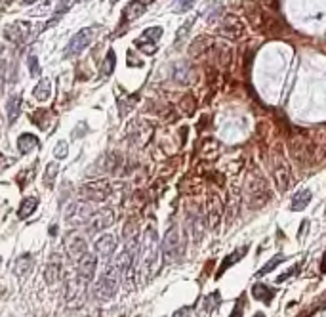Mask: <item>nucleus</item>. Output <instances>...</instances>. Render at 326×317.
I'll use <instances>...</instances> for the list:
<instances>
[{
    "label": "nucleus",
    "instance_id": "1",
    "mask_svg": "<svg viewBox=\"0 0 326 317\" xmlns=\"http://www.w3.org/2000/svg\"><path fill=\"white\" fill-rule=\"evenodd\" d=\"M159 256H161V249L157 245V231L153 230V228H147L142 241L143 272L147 275H151L159 268Z\"/></svg>",
    "mask_w": 326,
    "mask_h": 317
},
{
    "label": "nucleus",
    "instance_id": "2",
    "mask_svg": "<svg viewBox=\"0 0 326 317\" xmlns=\"http://www.w3.org/2000/svg\"><path fill=\"white\" fill-rule=\"evenodd\" d=\"M119 281H120V272L115 264H109L105 266V272L101 274L98 281V287H96V295L101 298V300H107L111 296L117 293L119 289Z\"/></svg>",
    "mask_w": 326,
    "mask_h": 317
},
{
    "label": "nucleus",
    "instance_id": "3",
    "mask_svg": "<svg viewBox=\"0 0 326 317\" xmlns=\"http://www.w3.org/2000/svg\"><path fill=\"white\" fill-rule=\"evenodd\" d=\"M92 40H94V31H92L90 27L80 29V31L69 40L65 52H63V57H75V55L82 54L88 46L92 44Z\"/></svg>",
    "mask_w": 326,
    "mask_h": 317
},
{
    "label": "nucleus",
    "instance_id": "4",
    "mask_svg": "<svg viewBox=\"0 0 326 317\" xmlns=\"http://www.w3.org/2000/svg\"><path fill=\"white\" fill-rule=\"evenodd\" d=\"M163 27H149V29H145L142 33V36L136 40V48L138 50H142L143 54L147 55H153L155 52H157V42H159V38L163 36Z\"/></svg>",
    "mask_w": 326,
    "mask_h": 317
},
{
    "label": "nucleus",
    "instance_id": "5",
    "mask_svg": "<svg viewBox=\"0 0 326 317\" xmlns=\"http://www.w3.org/2000/svg\"><path fill=\"white\" fill-rule=\"evenodd\" d=\"M111 193V187H109L107 182L103 180H98V182H88L86 186L80 187V197L86 199V201H92V203H101L105 201Z\"/></svg>",
    "mask_w": 326,
    "mask_h": 317
},
{
    "label": "nucleus",
    "instance_id": "6",
    "mask_svg": "<svg viewBox=\"0 0 326 317\" xmlns=\"http://www.w3.org/2000/svg\"><path fill=\"white\" fill-rule=\"evenodd\" d=\"M161 251L168 260H175L181 254V239H179V230L175 226H172L170 230L166 231L163 245H161Z\"/></svg>",
    "mask_w": 326,
    "mask_h": 317
},
{
    "label": "nucleus",
    "instance_id": "7",
    "mask_svg": "<svg viewBox=\"0 0 326 317\" xmlns=\"http://www.w3.org/2000/svg\"><path fill=\"white\" fill-rule=\"evenodd\" d=\"M113 222H115V212L111 210V208H101L98 212H94L90 220H88V233H92V235H96L99 231L107 230L113 226Z\"/></svg>",
    "mask_w": 326,
    "mask_h": 317
},
{
    "label": "nucleus",
    "instance_id": "8",
    "mask_svg": "<svg viewBox=\"0 0 326 317\" xmlns=\"http://www.w3.org/2000/svg\"><path fill=\"white\" fill-rule=\"evenodd\" d=\"M65 252H67L69 258H73V260L78 262V260H80V258L88 252L86 239H84L80 233L71 231V233L65 237Z\"/></svg>",
    "mask_w": 326,
    "mask_h": 317
},
{
    "label": "nucleus",
    "instance_id": "9",
    "mask_svg": "<svg viewBox=\"0 0 326 317\" xmlns=\"http://www.w3.org/2000/svg\"><path fill=\"white\" fill-rule=\"evenodd\" d=\"M153 126L149 122H145V120H138V122H134V124L128 126V138L134 142V145H140V147H143L145 143L149 142Z\"/></svg>",
    "mask_w": 326,
    "mask_h": 317
},
{
    "label": "nucleus",
    "instance_id": "10",
    "mask_svg": "<svg viewBox=\"0 0 326 317\" xmlns=\"http://www.w3.org/2000/svg\"><path fill=\"white\" fill-rule=\"evenodd\" d=\"M96 270H98V258L94 254L86 252L78 262H76V277H80L82 281H92V277L96 275Z\"/></svg>",
    "mask_w": 326,
    "mask_h": 317
},
{
    "label": "nucleus",
    "instance_id": "11",
    "mask_svg": "<svg viewBox=\"0 0 326 317\" xmlns=\"http://www.w3.org/2000/svg\"><path fill=\"white\" fill-rule=\"evenodd\" d=\"M29 33H31V23L27 21H15L4 29V36L13 44L25 42V38L29 36Z\"/></svg>",
    "mask_w": 326,
    "mask_h": 317
},
{
    "label": "nucleus",
    "instance_id": "12",
    "mask_svg": "<svg viewBox=\"0 0 326 317\" xmlns=\"http://www.w3.org/2000/svg\"><path fill=\"white\" fill-rule=\"evenodd\" d=\"M90 216H92V212H90L88 203H75L73 207L69 208L67 220H69V224H86Z\"/></svg>",
    "mask_w": 326,
    "mask_h": 317
},
{
    "label": "nucleus",
    "instance_id": "13",
    "mask_svg": "<svg viewBox=\"0 0 326 317\" xmlns=\"http://www.w3.org/2000/svg\"><path fill=\"white\" fill-rule=\"evenodd\" d=\"M115 251H117V239H115V235H103L96 243V252H98L101 258H105V260H109L115 254Z\"/></svg>",
    "mask_w": 326,
    "mask_h": 317
},
{
    "label": "nucleus",
    "instance_id": "14",
    "mask_svg": "<svg viewBox=\"0 0 326 317\" xmlns=\"http://www.w3.org/2000/svg\"><path fill=\"white\" fill-rule=\"evenodd\" d=\"M59 277H61V260L57 254H52L46 264V270H44V279H46V283L54 285L55 281H59Z\"/></svg>",
    "mask_w": 326,
    "mask_h": 317
},
{
    "label": "nucleus",
    "instance_id": "15",
    "mask_svg": "<svg viewBox=\"0 0 326 317\" xmlns=\"http://www.w3.org/2000/svg\"><path fill=\"white\" fill-rule=\"evenodd\" d=\"M221 34H225V36L233 38V40L242 34V25H240V21L235 15H227L223 19V23H221Z\"/></svg>",
    "mask_w": 326,
    "mask_h": 317
},
{
    "label": "nucleus",
    "instance_id": "16",
    "mask_svg": "<svg viewBox=\"0 0 326 317\" xmlns=\"http://www.w3.org/2000/svg\"><path fill=\"white\" fill-rule=\"evenodd\" d=\"M38 147H40V142H38V138L34 134H21L17 138V149H19V153L29 155L33 153V151H36Z\"/></svg>",
    "mask_w": 326,
    "mask_h": 317
},
{
    "label": "nucleus",
    "instance_id": "17",
    "mask_svg": "<svg viewBox=\"0 0 326 317\" xmlns=\"http://www.w3.org/2000/svg\"><path fill=\"white\" fill-rule=\"evenodd\" d=\"M143 13H145V4H142L140 0H134V2H130V4L124 8V11H122V21H124V25L136 21L138 17H142Z\"/></svg>",
    "mask_w": 326,
    "mask_h": 317
},
{
    "label": "nucleus",
    "instance_id": "18",
    "mask_svg": "<svg viewBox=\"0 0 326 317\" xmlns=\"http://www.w3.org/2000/svg\"><path fill=\"white\" fill-rule=\"evenodd\" d=\"M33 266H34L33 256L25 254V256L17 258V260L13 262V274L19 275V277H25L27 274H31V272H33Z\"/></svg>",
    "mask_w": 326,
    "mask_h": 317
},
{
    "label": "nucleus",
    "instance_id": "19",
    "mask_svg": "<svg viewBox=\"0 0 326 317\" xmlns=\"http://www.w3.org/2000/svg\"><path fill=\"white\" fill-rule=\"evenodd\" d=\"M246 252H248V249H246V247H240V249H237L235 252H231L227 258L223 260V264L219 266V270H217V277H221V275L225 274V272H227V270L231 268V266H233V264L240 262V260H242V256H244Z\"/></svg>",
    "mask_w": 326,
    "mask_h": 317
},
{
    "label": "nucleus",
    "instance_id": "20",
    "mask_svg": "<svg viewBox=\"0 0 326 317\" xmlns=\"http://www.w3.org/2000/svg\"><path fill=\"white\" fill-rule=\"evenodd\" d=\"M252 296H254L256 300H260V302L269 304L273 298H275V291H273L271 287H267V285L256 283L252 287Z\"/></svg>",
    "mask_w": 326,
    "mask_h": 317
},
{
    "label": "nucleus",
    "instance_id": "21",
    "mask_svg": "<svg viewBox=\"0 0 326 317\" xmlns=\"http://www.w3.org/2000/svg\"><path fill=\"white\" fill-rule=\"evenodd\" d=\"M311 197H313V193L309 191V189H304V191H300V193H296L292 199V205H290V208H292L294 212H300V210H304L309 203H311Z\"/></svg>",
    "mask_w": 326,
    "mask_h": 317
},
{
    "label": "nucleus",
    "instance_id": "22",
    "mask_svg": "<svg viewBox=\"0 0 326 317\" xmlns=\"http://www.w3.org/2000/svg\"><path fill=\"white\" fill-rule=\"evenodd\" d=\"M275 180H277L279 191H283L284 193V191L290 187V170H288V166L281 164V166L275 170Z\"/></svg>",
    "mask_w": 326,
    "mask_h": 317
},
{
    "label": "nucleus",
    "instance_id": "23",
    "mask_svg": "<svg viewBox=\"0 0 326 317\" xmlns=\"http://www.w3.org/2000/svg\"><path fill=\"white\" fill-rule=\"evenodd\" d=\"M36 207H38V199H36V197H25L21 201L19 208H17V216H19L21 220L29 218L34 210H36Z\"/></svg>",
    "mask_w": 326,
    "mask_h": 317
},
{
    "label": "nucleus",
    "instance_id": "24",
    "mask_svg": "<svg viewBox=\"0 0 326 317\" xmlns=\"http://www.w3.org/2000/svg\"><path fill=\"white\" fill-rule=\"evenodd\" d=\"M210 44H212V40H210L208 36H196L195 40L191 42L189 54L193 55V57H196V55H202L208 50V48H210Z\"/></svg>",
    "mask_w": 326,
    "mask_h": 317
},
{
    "label": "nucleus",
    "instance_id": "25",
    "mask_svg": "<svg viewBox=\"0 0 326 317\" xmlns=\"http://www.w3.org/2000/svg\"><path fill=\"white\" fill-rule=\"evenodd\" d=\"M174 78L181 84H189L193 80V71L187 63H177L174 69Z\"/></svg>",
    "mask_w": 326,
    "mask_h": 317
},
{
    "label": "nucleus",
    "instance_id": "26",
    "mask_svg": "<svg viewBox=\"0 0 326 317\" xmlns=\"http://www.w3.org/2000/svg\"><path fill=\"white\" fill-rule=\"evenodd\" d=\"M33 94L38 101H46V99H50V96H52V84H50V80H48V78H42V80L34 86Z\"/></svg>",
    "mask_w": 326,
    "mask_h": 317
},
{
    "label": "nucleus",
    "instance_id": "27",
    "mask_svg": "<svg viewBox=\"0 0 326 317\" xmlns=\"http://www.w3.org/2000/svg\"><path fill=\"white\" fill-rule=\"evenodd\" d=\"M19 111H21V96H11L8 99V122L10 124H13L17 120Z\"/></svg>",
    "mask_w": 326,
    "mask_h": 317
},
{
    "label": "nucleus",
    "instance_id": "28",
    "mask_svg": "<svg viewBox=\"0 0 326 317\" xmlns=\"http://www.w3.org/2000/svg\"><path fill=\"white\" fill-rule=\"evenodd\" d=\"M281 262H284V254H277V256H273L271 260L265 264V266H263V268H261V270L256 275H258V277H263V275L271 274L273 270H275V268H277V266H279Z\"/></svg>",
    "mask_w": 326,
    "mask_h": 317
},
{
    "label": "nucleus",
    "instance_id": "29",
    "mask_svg": "<svg viewBox=\"0 0 326 317\" xmlns=\"http://www.w3.org/2000/svg\"><path fill=\"white\" fill-rule=\"evenodd\" d=\"M57 172H59V166H57V163H50L48 166H46V172H44V184H46L48 187H54Z\"/></svg>",
    "mask_w": 326,
    "mask_h": 317
},
{
    "label": "nucleus",
    "instance_id": "30",
    "mask_svg": "<svg viewBox=\"0 0 326 317\" xmlns=\"http://www.w3.org/2000/svg\"><path fill=\"white\" fill-rule=\"evenodd\" d=\"M31 122H34L40 130H46L48 128V113H46V109L34 111L33 115H31Z\"/></svg>",
    "mask_w": 326,
    "mask_h": 317
},
{
    "label": "nucleus",
    "instance_id": "31",
    "mask_svg": "<svg viewBox=\"0 0 326 317\" xmlns=\"http://www.w3.org/2000/svg\"><path fill=\"white\" fill-rule=\"evenodd\" d=\"M113 69H115V52L109 50V54L105 55V61H103V65H101V75H103V77H109V75L113 73Z\"/></svg>",
    "mask_w": 326,
    "mask_h": 317
},
{
    "label": "nucleus",
    "instance_id": "32",
    "mask_svg": "<svg viewBox=\"0 0 326 317\" xmlns=\"http://www.w3.org/2000/svg\"><path fill=\"white\" fill-rule=\"evenodd\" d=\"M54 4H55V0H44V2H40L36 8L31 10V15H44V13H50L52 8H54Z\"/></svg>",
    "mask_w": 326,
    "mask_h": 317
},
{
    "label": "nucleus",
    "instance_id": "33",
    "mask_svg": "<svg viewBox=\"0 0 326 317\" xmlns=\"http://www.w3.org/2000/svg\"><path fill=\"white\" fill-rule=\"evenodd\" d=\"M210 226L214 228L217 224V218H219V214H221V208H219V203H217V199H212L210 201Z\"/></svg>",
    "mask_w": 326,
    "mask_h": 317
},
{
    "label": "nucleus",
    "instance_id": "34",
    "mask_svg": "<svg viewBox=\"0 0 326 317\" xmlns=\"http://www.w3.org/2000/svg\"><path fill=\"white\" fill-rule=\"evenodd\" d=\"M34 178V166L33 168H25L23 172H19V176H17V182H19V187H25L31 180Z\"/></svg>",
    "mask_w": 326,
    "mask_h": 317
},
{
    "label": "nucleus",
    "instance_id": "35",
    "mask_svg": "<svg viewBox=\"0 0 326 317\" xmlns=\"http://www.w3.org/2000/svg\"><path fill=\"white\" fill-rule=\"evenodd\" d=\"M193 4H195V0H175V2H174V11H177V13L189 11L191 8H193Z\"/></svg>",
    "mask_w": 326,
    "mask_h": 317
},
{
    "label": "nucleus",
    "instance_id": "36",
    "mask_svg": "<svg viewBox=\"0 0 326 317\" xmlns=\"http://www.w3.org/2000/svg\"><path fill=\"white\" fill-rule=\"evenodd\" d=\"M217 302H219V293H212V295L206 296V300H204V310H206V312H212V310L217 306Z\"/></svg>",
    "mask_w": 326,
    "mask_h": 317
},
{
    "label": "nucleus",
    "instance_id": "37",
    "mask_svg": "<svg viewBox=\"0 0 326 317\" xmlns=\"http://www.w3.org/2000/svg\"><path fill=\"white\" fill-rule=\"evenodd\" d=\"M181 109L187 113V115H193L195 113V99L191 96H185L183 101H181Z\"/></svg>",
    "mask_w": 326,
    "mask_h": 317
},
{
    "label": "nucleus",
    "instance_id": "38",
    "mask_svg": "<svg viewBox=\"0 0 326 317\" xmlns=\"http://www.w3.org/2000/svg\"><path fill=\"white\" fill-rule=\"evenodd\" d=\"M29 71L33 77H38L40 75V65H38V57L36 55H31L29 57Z\"/></svg>",
    "mask_w": 326,
    "mask_h": 317
},
{
    "label": "nucleus",
    "instance_id": "39",
    "mask_svg": "<svg viewBox=\"0 0 326 317\" xmlns=\"http://www.w3.org/2000/svg\"><path fill=\"white\" fill-rule=\"evenodd\" d=\"M55 157L57 159H65L67 157V142H59L55 145Z\"/></svg>",
    "mask_w": 326,
    "mask_h": 317
},
{
    "label": "nucleus",
    "instance_id": "40",
    "mask_svg": "<svg viewBox=\"0 0 326 317\" xmlns=\"http://www.w3.org/2000/svg\"><path fill=\"white\" fill-rule=\"evenodd\" d=\"M191 25H193V19H189V21H185V25H181V29H179V33H177V36H175V40L179 42L181 38H183L185 34H187V31L191 29Z\"/></svg>",
    "mask_w": 326,
    "mask_h": 317
},
{
    "label": "nucleus",
    "instance_id": "41",
    "mask_svg": "<svg viewBox=\"0 0 326 317\" xmlns=\"http://www.w3.org/2000/svg\"><path fill=\"white\" fill-rule=\"evenodd\" d=\"M296 272H300V266H294L290 272H286L284 275H279V277H277V283H283V281H286V279H288V277H292Z\"/></svg>",
    "mask_w": 326,
    "mask_h": 317
},
{
    "label": "nucleus",
    "instance_id": "42",
    "mask_svg": "<svg viewBox=\"0 0 326 317\" xmlns=\"http://www.w3.org/2000/svg\"><path fill=\"white\" fill-rule=\"evenodd\" d=\"M191 316V308L185 306V308H179L177 312H174V316L172 317H189Z\"/></svg>",
    "mask_w": 326,
    "mask_h": 317
},
{
    "label": "nucleus",
    "instance_id": "43",
    "mask_svg": "<svg viewBox=\"0 0 326 317\" xmlns=\"http://www.w3.org/2000/svg\"><path fill=\"white\" fill-rule=\"evenodd\" d=\"M231 317H242V302H239V304H237V308L233 310Z\"/></svg>",
    "mask_w": 326,
    "mask_h": 317
},
{
    "label": "nucleus",
    "instance_id": "44",
    "mask_svg": "<svg viewBox=\"0 0 326 317\" xmlns=\"http://www.w3.org/2000/svg\"><path fill=\"white\" fill-rule=\"evenodd\" d=\"M265 4H267L269 8H275V10L279 8V0H265Z\"/></svg>",
    "mask_w": 326,
    "mask_h": 317
},
{
    "label": "nucleus",
    "instance_id": "45",
    "mask_svg": "<svg viewBox=\"0 0 326 317\" xmlns=\"http://www.w3.org/2000/svg\"><path fill=\"white\" fill-rule=\"evenodd\" d=\"M321 272L326 274V252H325V256H323V262H321Z\"/></svg>",
    "mask_w": 326,
    "mask_h": 317
},
{
    "label": "nucleus",
    "instance_id": "46",
    "mask_svg": "<svg viewBox=\"0 0 326 317\" xmlns=\"http://www.w3.org/2000/svg\"><path fill=\"white\" fill-rule=\"evenodd\" d=\"M11 2H13V0H0V6H8Z\"/></svg>",
    "mask_w": 326,
    "mask_h": 317
},
{
    "label": "nucleus",
    "instance_id": "47",
    "mask_svg": "<svg viewBox=\"0 0 326 317\" xmlns=\"http://www.w3.org/2000/svg\"><path fill=\"white\" fill-rule=\"evenodd\" d=\"M140 2H142V4H145V6H147V4H151V2H155V0H140Z\"/></svg>",
    "mask_w": 326,
    "mask_h": 317
},
{
    "label": "nucleus",
    "instance_id": "48",
    "mask_svg": "<svg viewBox=\"0 0 326 317\" xmlns=\"http://www.w3.org/2000/svg\"><path fill=\"white\" fill-rule=\"evenodd\" d=\"M23 2H25V4H29V2H36V0H23Z\"/></svg>",
    "mask_w": 326,
    "mask_h": 317
},
{
    "label": "nucleus",
    "instance_id": "49",
    "mask_svg": "<svg viewBox=\"0 0 326 317\" xmlns=\"http://www.w3.org/2000/svg\"><path fill=\"white\" fill-rule=\"evenodd\" d=\"M254 317H265V316H263V314H256Z\"/></svg>",
    "mask_w": 326,
    "mask_h": 317
},
{
    "label": "nucleus",
    "instance_id": "50",
    "mask_svg": "<svg viewBox=\"0 0 326 317\" xmlns=\"http://www.w3.org/2000/svg\"><path fill=\"white\" fill-rule=\"evenodd\" d=\"M117 2H119V0H111V4H117Z\"/></svg>",
    "mask_w": 326,
    "mask_h": 317
},
{
    "label": "nucleus",
    "instance_id": "51",
    "mask_svg": "<svg viewBox=\"0 0 326 317\" xmlns=\"http://www.w3.org/2000/svg\"><path fill=\"white\" fill-rule=\"evenodd\" d=\"M0 264H2V258H0Z\"/></svg>",
    "mask_w": 326,
    "mask_h": 317
}]
</instances>
